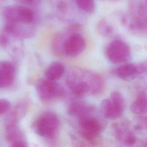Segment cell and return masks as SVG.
<instances>
[{
    "mask_svg": "<svg viewBox=\"0 0 147 147\" xmlns=\"http://www.w3.org/2000/svg\"><path fill=\"white\" fill-rule=\"evenodd\" d=\"M67 83L74 95L78 98L98 94L104 87V82L99 75L84 69L76 70L71 74Z\"/></svg>",
    "mask_w": 147,
    "mask_h": 147,
    "instance_id": "obj_1",
    "label": "cell"
},
{
    "mask_svg": "<svg viewBox=\"0 0 147 147\" xmlns=\"http://www.w3.org/2000/svg\"><path fill=\"white\" fill-rule=\"evenodd\" d=\"M125 105V98L122 94L118 91H114L111 94L110 98L102 100L100 110L106 118L116 119L123 114Z\"/></svg>",
    "mask_w": 147,
    "mask_h": 147,
    "instance_id": "obj_2",
    "label": "cell"
},
{
    "mask_svg": "<svg viewBox=\"0 0 147 147\" xmlns=\"http://www.w3.org/2000/svg\"><path fill=\"white\" fill-rule=\"evenodd\" d=\"M79 123L82 136L88 142L96 144L103 128L101 121L92 114L79 118Z\"/></svg>",
    "mask_w": 147,
    "mask_h": 147,
    "instance_id": "obj_3",
    "label": "cell"
},
{
    "mask_svg": "<svg viewBox=\"0 0 147 147\" xmlns=\"http://www.w3.org/2000/svg\"><path fill=\"white\" fill-rule=\"evenodd\" d=\"M59 125V119L56 114L52 111H47L37 119L34 124V129L38 135L51 138L55 134Z\"/></svg>",
    "mask_w": 147,
    "mask_h": 147,
    "instance_id": "obj_4",
    "label": "cell"
},
{
    "mask_svg": "<svg viewBox=\"0 0 147 147\" xmlns=\"http://www.w3.org/2000/svg\"><path fill=\"white\" fill-rule=\"evenodd\" d=\"M105 53L111 62L119 64L126 61L129 58L130 48L125 41L114 40L106 46Z\"/></svg>",
    "mask_w": 147,
    "mask_h": 147,
    "instance_id": "obj_5",
    "label": "cell"
},
{
    "mask_svg": "<svg viewBox=\"0 0 147 147\" xmlns=\"http://www.w3.org/2000/svg\"><path fill=\"white\" fill-rule=\"evenodd\" d=\"M36 90L40 99L44 102H50L62 96L63 88L55 81L40 79L36 84Z\"/></svg>",
    "mask_w": 147,
    "mask_h": 147,
    "instance_id": "obj_6",
    "label": "cell"
},
{
    "mask_svg": "<svg viewBox=\"0 0 147 147\" xmlns=\"http://www.w3.org/2000/svg\"><path fill=\"white\" fill-rule=\"evenodd\" d=\"M3 15L6 22L30 24L34 19V14L30 9L17 5L6 6Z\"/></svg>",
    "mask_w": 147,
    "mask_h": 147,
    "instance_id": "obj_7",
    "label": "cell"
},
{
    "mask_svg": "<svg viewBox=\"0 0 147 147\" xmlns=\"http://www.w3.org/2000/svg\"><path fill=\"white\" fill-rule=\"evenodd\" d=\"M129 15L139 32L147 29V0H130Z\"/></svg>",
    "mask_w": 147,
    "mask_h": 147,
    "instance_id": "obj_8",
    "label": "cell"
},
{
    "mask_svg": "<svg viewBox=\"0 0 147 147\" xmlns=\"http://www.w3.org/2000/svg\"><path fill=\"white\" fill-rule=\"evenodd\" d=\"M147 72V59L136 63H126L113 71V74L123 80H131Z\"/></svg>",
    "mask_w": 147,
    "mask_h": 147,
    "instance_id": "obj_9",
    "label": "cell"
},
{
    "mask_svg": "<svg viewBox=\"0 0 147 147\" xmlns=\"http://www.w3.org/2000/svg\"><path fill=\"white\" fill-rule=\"evenodd\" d=\"M112 128L114 137L119 142L127 146H131L136 143V137L130 130L129 123L126 121L114 123Z\"/></svg>",
    "mask_w": 147,
    "mask_h": 147,
    "instance_id": "obj_10",
    "label": "cell"
},
{
    "mask_svg": "<svg viewBox=\"0 0 147 147\" xmlns=\"http://www.w3.org/2000/svg\"><path fill=\"white\" fill-rule=\"evenodd\" d=\"M18 123L9 119H7L6 123L7 141L11 146L25 147L27 146L26 142Z\"/></svg>",
    "mask_w": 147,
    "mask_h": 147,
    "instance_id": "obj_11",
    "label": "cell"
},
{
    "mask_svg": "<svg viewBox=\"0 0 147 147\" xmlns=\"http://www.w3.org/2000/svg\"><path fill=\"white\" fill-rule=\"evenodd\" d=\"M85 48L86 41L83 37L79 33H74L65 40L63 51L67 56L74 57L83 52Z\"/></svg>",
    "mask_w": 147,
    "mask_h": 147,
    "instance_id": "obj_12",
    "label": "cell"
},
{
    "mask_svg": "<svg viewBox=\"0 0 147 147\" xmlns=\"http://www.w3.org/2000/svg\"><path fill=\"white\" fill-rule=\"evenodd\" d=\"M4 29L17 38L30 37L34 34V28L29 24L6 22Z\"/></svg>",
    "mask_w": 147,
    "mask_h": 147,
    "instance_id": "obj_13",
    "label": "cell"
},
{
    "mask_svg": "<svg viewBox=\"0 0 147 147\" xmlns=\"http://www.w3.org/2000/svg\"><path fill=\"white\" fill-rule=\"evenodd\" d=\"M15 76L16 68L13 63L7 61H0V88L10 86Z\"/></svg>",
    "mask_w": 147,
    "mask_h": 147,
    "instance_id": "obj_14",
    "label": "cell"
},
{
    "mask_svg": "<svg viewBox=\"0 0 147 147\" xmlns=\"http://www.w3.org/2000/svg\"><path fill=\"white\" fill-rule=\"evenodd\" d=\"M95 111V107L84 102H76L72 103L68 110L69 115L77 117L79 119L92 114Z\"/></svg>",
    "mask_w": 147,
    "mask_h": 147,
    "instance_id": "obj_15",
    "label": "cell"
},
{
    "mask_svg": "<svg viewBox=\"0 0 147 147\" xmlns=\"http://www.w3.org/2000/svg\"><path fill=\"white\" fill-rule=\"evenodd\" d=\"M131 112L137 115H143L147 113V92L140 91L135 100L130 106Z\"/></svg>",
    "mask_w": 147,
    "mask_h": 147,
    "instance_id": "obj_16",
    "label": "cell"
},
{
    "mask_svg": "<svg viewBox=\"0 0 147 147\" xmlns=\"http://www.w3.org/2000/svg\"><path fill=\"white\" fill-rule=\"evenodd\" d=\"M65 71L64 65L59 61L52 63L45 71V76L46 79L50 80L55 81L60 79Z\"/></svg>",
    "mask_w": 147,
    "mask_h": 147,
    "instance_id": "obj_17",
    "label": "cell"
},
{
    "mask_svg": "<svg viewBox=\"0 0 147 147\" xmlns=\"http://www.w3.org/2000/svg\"><path fill=\"white\" fill-rule=\"evenodd\" d=\"M97 30L98 33L103 37H110L114 33V28L110 22L106 19L100 20L98 25Z\"/></svg>",
    "mask_w": 147,
    "mask_h": 147,
    "instance_id": "obj_18",
    "label": "cell"
},
{
    "mask_svg": "<svg viewBox=\"0 0 147 147\" xmlns=\"http://www.w3.org/2000/svg\"><path fill=\"white\" fill-rule=\"evenodd\" d=\"M26 110L27 104L26 102H20L16 106L9 119L18 122V121L25 115Z\"/></svg>",
    "mask_w": 147,
    "mask_h": 147,
    "instance_id": "obj_19",
    "label": "cell"
},
{
    "mask_svg": "<svg viewBox=\"0 0 147 147\" xmlns=\"http://www.w3.org/2000/svg\"><path fill=\"white\" fill-rule=\"evenodd\" d=\"M77 6L84 12L92 14L95 9L94 0H75Z\"/></svg>",
    "mask_w": 147,
    "mask_h": 147,
    "instance_id": "obj_20",
    "label": "cell"
},
{
    "mask_svg": "<svg viewBox=\"0 0 147 147\" xmlns=\"http://www.w3.org/2000/svg\"><path fill=\"white\" fill-rule=\"evenodd\" d=\"M134 127L137 130L147 129V116H139L135 118Z\"/></svg>",
    "mask_w": 147,
    "mask_h": 147,
    "instance_id": "obj_21",
    "label": "cell"
},
{
    "mask_svg": "<svg viewBox=\"0 0 147 147\" xmlns=\"http://www.w3.org/2000/svg\"><path fill=\"white\" fill-rule=\"evenodd\" d=\"M135 88L140 91L147 90V72L146 74L142 76L136 81Z\"/></svg>",
    "mask_w": 147,
    "mask_h": 147,
    "instance_id": "obj_22",
    "label": "cell"
},
{
    "mask_svg": "<svg viewBox=\"0 0 147 147\" xmlns=\"http://www.w3.org/2000/svg\"><path fill=\"white\" fill-rule=\"evenodd\" d=\"M10 102L6 99H0V115L6 113L10 108Z\"/></svg>",
    "mask_w": 147,
    "mask_h": 147,
    "instance_id": "obj_23",
    "label": "cell"
},
{
    "mask_svg": "<svg viewBox=\"0 0 147 147\" xmlns=\"http://www.w3.org/2000/svg\"><path fill=\"white\" fill-rule=\"evenodd\" d=\"M15 1L26 6H35L39 3L41 0H14Z\"/></svg>",
    "mask_w": 147,
    "mask_h": 147,
    "instance_id": "obj_24",
    "label": "cell"
},
{
    "mask_svg": "<svg viewBox=\"0 0 147 147\" xmlns=\"http://www.w3.org/2000/svg\"><path fill=\"white\" fill-rule=\"evenodd\" d=\"M146 146H147V140H146V145H145Z\"/></svg>",
    "mask_w": 147,
    "mask_h": 147,
    "instance_id": "obj_25",
    "label": "cell"
},
{
    "mask_svg": "<svg viewBox=\"0 0 147 147\" xmlns=\"http://www.w3.org/2000/svg\"><path fill=\"white\" fill-rule=\"evenodd\" d=\"M111 1H116V0H111Z\"/></svg>",
    "mask_w": 147,
    "mask_h": 147,
    "instance_id": "obj_26",
    "label": "cell"
}]
</instances>
